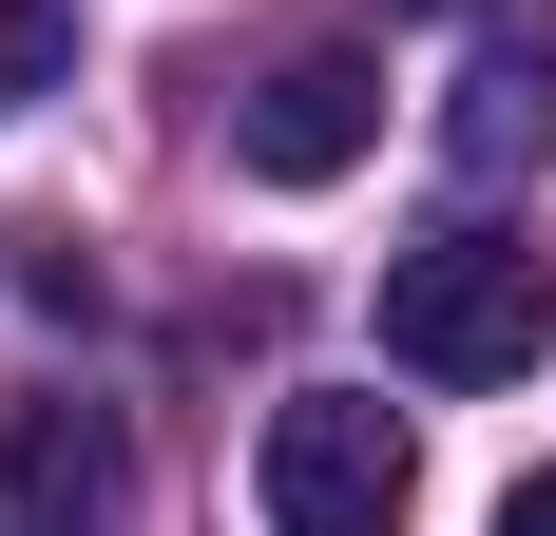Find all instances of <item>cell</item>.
I'll return each mask as SVG.
<instances>
[{
  "mask_svg": "<svg viewBox=\"0 0 556 536\" xmlns=\"http://www.w3.org/2000/svg\"><path fill=\"white\" fill-rule=\"evenodd\" d=\"M556 345V268L518 250V230H422V250H384V365L403 383H538Z\"/></svg>",
  "mask_w": 556,
  "mask_h": 536,
  "instance_id": "obj_1",
  "label": "cell"
},
{
  "mask_svg": "<svg viewBox=\"0 0 556 536\" xmlns=\"http://www.w3.org/2000/svg\"><path fill=\"white\" fill-rule=\"evenodd\" d=\"M500 536H556V460H538V480H518V498H500Z\"/></svg>",
  "mask_w": 556,
  "mask_h": 536,
  "instance_id": "obj_7",
  "label": "cell"
},
{
  "mask_svg": "<svg viewBox=\"0 0 556 536\" xmlns=\"http://www.w3.org/2000/svg\"><path fill=\"white\" fill-rule=\"evenodd\" d=\"M384 20H442V0H384Z\"/></svg>",
  "mask_w": 556,
  "mask_h": 536,
  "instance_id": "obj_8",
  "label": "cell"
},
{
  "mask_svg": "<svg viewBox=\"0 0 556 536\" xmlns=\"http://www.w3.org/2000/svg\"><path fill=\"white\" fill-rule=\"evenodd\" d=\"M403 498H422L403 403H365V383L269 403V441H250V518H269V536H403Z\"/></svg>",
  "mask_w": 556,
  "mask_h": 536,
  "instance_id": "obj_2",
  "label": "cell"
},
{
  "mask_svg": "<svg viewBox=\"0 0 556 536\" xmlns=\"http://www.w3.org/2000/svg\"><path fill=\"white\" fill-rule=\"evenodd\" d=\"M58 77H77V20L58 0H0V115H39Z\"/></svg>",
  "mask_w": 556,
  "mask_h": 536,
  "instance_id": "obj_6",
  "label": "cell"
},
{
  "mask_svg": "<svg viewBox=\"0 0 556 536\" xmlns=\"http://www.w3.org/2000/svg\"><path fill=\"white\" fill-rule=\"evenodd\" d=\"M384 154V77L365 58H269L250 97H230V173H269V192H327V173Z\"/></svg>",
  "mask_w": 556,
  "mask_h": 536,
  "instance_id": "obj_3",
  "label": "cell"
},
{
  "mask_svg": "<svg viewBox=\"0 0 556 536\" xmlns=\"http://www.w3.org/2000/svg\"><path fill=\"white\" fill-rule=\"evenodd\" d=\"M538 154H556V0H518L460 77V173H538Z\"/></svg>",
  "mask_w": 556,
  "mask_h": 536,
  "instance_id": "obj_5",
  "label": "cell"
},
{
  "mask_svg": "<svg viewBox=\"0 0 556 536\" xmlns=\"http://www.w3.org/2000/svg\"><path fill=\"white\" fill-rule=\"evenodd\" d=\"M115 498H135L115 403H0V536H115Z\"/></svg>",
  "mask_w": 556,
  "mask_h": 536,
  "instance_id": "obj_4",
  "label": "cell"
}]
</instances>
